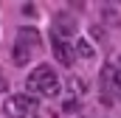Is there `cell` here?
<instances>
[{"instance_id":"6da1fadb","label":"cell","mask_w":121,"mask_h":118,"mask_svg":"<svg viewBox=\"0 0 121 118\" xmlns=\"http://www.w3.org/2000/svg\"><path fill=\"white\" fill-rule=\"evenodd\" d=\"M39 45H42V37H39L37 28H20L17 31V39H14V48H11V62L17 67L28 65L34 59V54L39 51Z\"/></svg>"},{"instance_id":"7a4b0ae2","label":"cell","mask_w":121,"mask_h":118,"mask_svg":"<svg viewBox=\"0 0 121 118\" xmlns=\"http://www.w3.org/2000/svg\"><path fill=\"white\" fill-rule=\"evenodd\" d=\"M28 87L34 90V93H39V96H45V98H56L59 90H62V82H59V76H56L54 67L37 65L28 73Z\"/></svg>"},{"instance_id":"3957f363","label":"cell","mask_w":121,"mask_h":118,"mask_svg":"<svg viewBox=\"0 0 121 118\" xmlns=\"http://www.w3.org/2000/svg\"><path fill=\"white\" fill-rule=\"evenodd\" d=\"M37 107V101L31 98L28 93H11L6 101H3V113L9 118H28Z\"/></svg>"},{"instance_id":"277c9868","label":"cell","mask_w":121,"mask_h":118,"mask_svg":"<svg viewBox=\"0 0 121 118\" xmlns=\"http://www.w3.org/2000/svg\"><path fill=\"white\" fill-rule=\"evenodd\" d=\"M76 17H70L68 11H59L56 17H54V39H62V42H68L73 34H76Z\"/></svg>"},{"instance_id":"5b68a950","label":"cell","mask_w":121,"mask_h":118,"mask_svg":"<svg viewBox=\"0 0 121 118\" xmlns=\"http://www.w3.org/2000/svg\"><path fill=\"white\" fill-rule=\"evenodd\" d=\"M51 48H54V56H56V62H59V65H65V67H70V65H73L76 54H73V45H70V42L51 39Z\"/></svg>"},{"instance_id":"8992f818","label":"cell","mask_w":121,"mask_h":118,"mask_svg":"<svg viewBox=\"0 0 121 118\" xmlns=\"http://www.w3.org/2000/svg\"><path fill=\"white\" fill-rule=\"evenodd\" d=\"M101 20L107 25H118L121 23V3H104L101 6Z\"/></svg>"},{"instance_id":"52a82bcc","label":"cell","mask_w":121,"mask_h":118,"mask_svg":"<svg viewBox=\"0 0 121 118\" xmlns=\"http://www.w3.org/2000/svg\"><path fill=\"white\" fill-rule=\"evenodd\" d=\"M73 54L76 56H82V59H93V45L87 42V39H76V45H73Z\"/></svg>"},{"instance_id":"ba28073f","label":"cell","mask_w":121,"mask_h":118,"mask_svg":"<svg viewBox=\"0 0 121 118\" xmlns=\"http://www.w3.org/2000/svg\"><path fill=\"white\" fill-rule=\"evenodd\" d=\"M68 90H73V93H85L87 84H85V79H82V76H73V79L68 82Z\"/></svg>"},{"instance_id":"9c48e42d","label":"cell","mask_w":121,"mask_h":118,"mask_svg":"<svg viewBox=\"0 0 121 118\" xmlns=\"http://www.w3.org/2000/svg\"><path fill=\"white\" fill-rule=\"evenodd\" d=\"M79 110V98L76 96H68V101H65V113H76Z\"/></svg>"},{"instance_id":"30bf717a","label":"cell","mask_w":121,"mask_h":118,"mask_svg":"<svg viewBox=\"0 0 121 118\" xmlns=\"http://www.w3.org/2000/svg\"><path fill=\"white\" fill-rule=\"evenodd\" d=\"M23 14H28V17H34V14H37V6H34V3H28V6H23Z\"/></svg>"},{"instance_id":"8fae6325","label":"cell","mask_w":121,"mask_h":118,"mask_svg":"<svg viewBox=\"0 0 121 118\" xmlns=\"http://www.w3.org/2000/svg\"><path fill=\"white\" fill-rule=\"evenodd\" d=\"M0 90H9V79H3V76H0Z\"/></svg>"},{"instance_id":"7c38bea8","label":"cell","mask_w":121,"mask_h":118,"mask_svg":"<svg viewBox=\"0 0 121 118\" xmlns=\"http://www.w3.org/2000/svg\"><path fill=\"white\" fill-rule=\"evenodd\" d=\"M116 67H118V70H121V56H118V65H116Z\"/></svg>"}]
</instances>
